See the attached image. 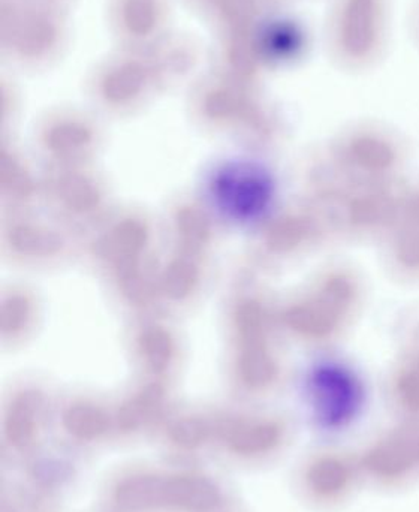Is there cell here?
Listing matches in <instances>:
<instances>
[{"label": "cell", "instance_id": "obj_2", "mask_svg": "<svg viewBox=\"0 0 419 512\" xmlns=\"http://www.w3.org/2000/svg\"><path fill=\"white\" fill-rule=\"evenodd\" d=\"M117 501L126 510L176 507L204 511L213 507L217 493L209 481L200 477H140L126 481L117 490Z\"/></svg>", "mask_w": 419, "mask_h": 512}, {"label": "cell", "instance_id": "obj_1", "mask_svg": "<svg viewBox=\"0 0 419 512\" xmlns=\"http://www.w3.org/2000/svg\"><path fill=\"white\" fill-rule=\"evenodd\" d=\"M273 174L255 161L226 162L209 183L214 209L238 225H255L267 219L276 203Z\"/></svg>", "mask_w": 419, "mask_h": 512}, {"label": "cell", "instance_id": "obj_3", "mask_svg": "<svg viewBox=\"0 0 419 512\" xmlns=\"http://www.w3.org/2000/svg\"><path fill=\"white\" fill-rule=\"evenodd\" d=\"M307 391L319 423L340 427L357 415L363 403L360 379L345 364L322 361L310 370Z\"/></svg>", "mask_w": 419, "mask_h": 512}]
</instances>
